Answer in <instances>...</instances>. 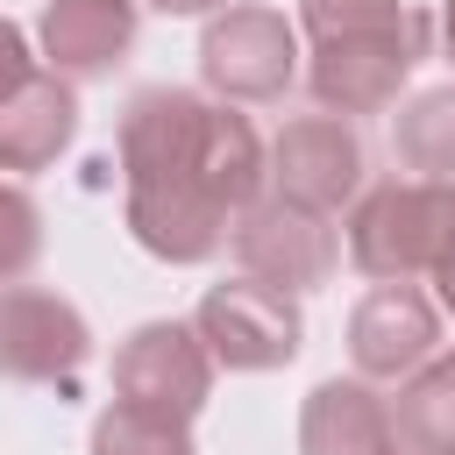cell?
<instances>
[{"label": "cell", "mask_w": 455, "mask_h": 455, "mask_svg": "<svg viewBox=\"0 0 455 455\" xmlns=\"http://www.w3.org/2000/svg\"><path fill=\"white\" fill-rule=\"evenodd\" d=\"M419 64V21L384 28V36H327L313 43L306 85L320 100V114H384L398 100V85Z\"/></svg>", "instance_id": "cell-8"}, {"label": "cell", "mask_w": 455, "mask_h": 455, "mask_svg": "<svg viewBox=\"0 0 455 455\" xmlns=\"http://www.w3.org/2000/svg\"><path fill=\"white\" fill-rule=\"evenodd\" d=\"M199 78H206L220 100H235V107L284 100L291 78H299V28H291L277 7L235 0V7L206 14V36H199Z\"/></svg>", "instance_id": "cell-2"}, {"label": "cell", "mask_w": 455, "mask_h": 455, "mask_svg": "<svg viewBox=\"0 0 455 455\" xmlns=\"http://www.w3.org/2000/svg\"><path fill=\"white\" fill-rule=\"evenodd\" d=\"M92 455H192V427L114 398V405L92 419Z\"/></svg>", "instance_id": "cell-18"}, {"label": "cell", "mask_w": 455, "mask_h": 455, "mask_svg": "<svg viewBox=\"0 0 455 455\" xmlns=\"http://www.w3.org/2000/svg\"><path fill=\"white\" fill-rule=\"evenodd\" d=\"M192 327L213 348V363H228V370H284L299 355V341H306L299 291H277V284H263L249 270L228 277V284H213L199 299Z\"/></svg>", "instance_id": "cell-5"}, {"label": "cell", "mask_w": 455, "mask_h": 455, "mask_svg": "<svg viewBox=\"0 0 455 455\" xmlns=\"http://www.w3.org/2000/svg\"><path fill=\"white\" fill-rule=\"evenodd\" d=\"M78 135V92L64 71L36 64L21 85L0 92V171H43Z\"/></svg>", "instance_id": "cell-12"}, {"label": "cell", "mask_w": 455, "mask_h": 455, "mask_svg": "<svg viewBox=\"0 0 455 455\" xmlns=\"http://www.w3.org/2000/svg\"><path fill=\"white\" fill-rule=\"evenodd\" d=\"M391 156L419 178H455V78L427 85L398 107L391 121Z\"/></svg>", "instance_id": "cell-17"}, {"label": "cell", "mask_w": 455, "mask_h": 455, "mask_svg": "<svg viewBox=\"0 0 455 455\" xmlns=\"http://www.w3.org/2000/svg\"><path fill=\"white\" fill-rule=\"evenodd\" d=\"M36 43H43L50 71L100 78L135 50V0H50L36 21Z\"/></svg>", "instance_id": "cell-13"}, {"label": "cell", "mask_w": 455, "mask_h": 455, "mask_svg": "<svg viewBox=\"0 0 455 455\" xmlns=\"http://www.w3.org/2000/svg\"><path fill=\"white\" fill-rule=\"evenodd\" d=\"M434 348H441V299H427L412 277H384V284H370L355 299V313H348V363H355V377L398 384Z\"/></svg>", "instance_id": "cell-7"}, {"label": "cell", "mask_w": 455, "mask_h": 455, "mask_svg": "<svg viewBox=\"0 0 455 455\" xmlns=\"http://www.w3.org/2000/svg\"><path fill=\"white\" fill-rule=\"evenodd\" d=\"M156 14H220V7H235V0H149Z\"/></svg>", "instance_id": "cell-23"}, {"label": "cell", "mask_w": 455, "mask_h": 455, "mask_svg": "<svg viewBox=\"0 0 455 455\" xmlns=\"http://www.w3.org/2000/svg\"><path fill=\"white\" fill-rule=\"evenodd\" d=\"M199 185L228 206V213H242L249 199H263V185H270V149H263V135H256V121L249 114H235V100H220V107H206V135H199Z\"/></svg>", "instance_id": "cell-15"}, {"label": "cell", "mask_w": 455, "mask_h": 455, "mask_svg": "<svg viewBox=\"0 0 455 455\" xmlns=\"http://www.w3.org/2000/svg\"><path fill=\"white\" fill-rule=\"evenodd\" d=\"M405 21H419L405 0H299V28L313 43H327V36H384V28H405Z\"/></svg>", "instance_id": "cell-19"}, {"label": "cell", "mask_w": 455, "mask_h": 455, "mask_svg": "<svg viewBox=\"0 0 455 455\" xmlns=\"http://www.w3.org/2000/svg\"><path fill=\"white\" fill-rule=\"evenodd\" d=\"M391 434L405 455H455V348H434L412 377H398Z\"/></svg>", "instance_id": "cell-16"}, {"label": "cell", "mask_w": 455, "mask_h": 455, "mask_svg": "<svg viewBox=\"0 0 455 455\" xmlns=\"http://www.w3.org/2000/svg\"><path fill=\"white\" fill-rule=\"evenodd\" d=\"M206 107L199 92L178 85H142L121 114V171L128 178H199V135H206Z\"/></svg>", "instance_id": "cell-11"}, {"label": "cell", "mask_w": 455, "mask_h": 455, "mask_svg": "<svg viewBox=\"0 0 455 455\" xmlns=\"http://www.w3.org/2000/svg\"><path fill=\"white\" fill-rule=\"evenodd\" d=\"M441 43H448V57H455V0H441Z\"/></svg>", "instance_id": "cell-24"}, {"label": "cell", "mask_w": 455, "mask_h": 455, "mask_svg": "<svg viewBox=\"0 0 455 455\" xmlns=\"http://www.w3.org/2000/svg\"><path fill=\"white\" fill-rule=\"evenodd\" d=\"M434 291H441V313L455 320V249H448V256L434 263Z\"/></svg>", "instance_id": "cell-22"}, {"label": "cell", "mask_w": 455, "mask_h": 455, "mask_svg": "<svg viewBox=\"0 0 455 455\" xmlns=\"http://www.w3.org/2000/svg\"><path fill=\"white\" fill-rule=\"evenodd\" d=\"M213 348L199 341L192 320H142L121 348H114V398L164 412V419H199L213 398Z\"/></svg>", "instance_id": "cell-3"}, {"label": "cell", "mask_w": 455, "mask_h": 455, "mask_svg": "<svg viewBox=\"0 0 455 455\" xmlns=\"http://www.w3.org/2000/svg\"><path fill=\"white\" fill-rule=\"evenodd\" d=\"M455 249V178H391L348 213V263L363 277H434Z\"/></svg>", "instance_id": "cell-1"}, {"label": "cell", "mask_w": 455, "mask_h": 455, "mask_svg": "<svg viewBox=\"0 0 455 455\" xmlns=\"http://www.w3.org/2000/svg\"><path fill=\"white\" fill-rule=\"evenodd\" d=\"M391 455H405V448H391Z\"/></svg>", "instance_id": "cell-25"}, {"label": "cell", "mask_w": 455, "mask_h": 455, "mask_svg": "<svg viewBox=\"0 0 455 455\" xmlns=\"http://www.w3.org/2000/svg\"><path fill=\"white\" fill-rule=\"evenodd\" d=\"M391 398L370 391V377H327L299 405V455H391Z\"/></svg>", "instance_id": "cell-14"}, {"label": "cell", "mask_w": 455, "mask_h": 455, "mask_svg": "<svg viewBox=\"0 0 455 455\" xmlns=\"http://www.w3.org/2000/svg\"><path fill=\"white\" fill-rule=\"evenodd\" d=\"M270 185L313 213H334L341 199H355L363 185V135L348 128V114H299L277 128L270 142Z\"/></svg>", "instance_id": "cell-9"}, {"label": "cell", "mask_w": 455, "mask_h": 455, "mask_svg": "<svg viewBox=\"0 0 455 455\" xmlns=\"http://www.w3.org/2000/svg\"><path fill=\"white\" fill-rule=\"evenodd\" d=\"M43 256V206L21 185H0V284H14Z\"/></svg>", "instance_id": "cell-20"}, {"label": "cell", "mask_w": 455, "mask_h": 455, "mask_svg": "<svg viewBox=\"0 0 455 455\" xmlns=\"http://www.w3.org/2000/svg\"><path fill=\"white\" fill-rule=\"evenodd\" d=\"M235 213L199 178H128V235L156 263H206L228 242Z\"/></svg>", "instance_id": "cell-10"}, {"label": "cell", "mask_w": 455, "mask_h": 455, "mask_svg": "<svg viewBox=\"0 0 455 455\" xmlns=\"http://www.w3.org/2000/svg\"><path fill=\"white\" fill-rule=\"evenodd\" d=\"M28 71H36L28 36H21V21H7V14H0V92H7V85H21Z\"/></svg>", "instance_id": "cell-21"}, {"label": "cell", "mask_w": 455, "mask_h": 455, "mask_svg": "<svg viewBox=\"0 0 455 455\" xmlns=\"http://www.w3.org/2000/svg\"><path fill=\"white\" fill-rule=\"evenodd\" d=\"M92 355V327L71 299L43 284H0V377L14 384H71Z\"/></svg>", "instance_id": "cell-6"}, {"label": "cell", "mask_w": 455, "mask_h": 455, "mask_svg": "<svg viewBox=\"0 0 455 455\" xmlns=\"http://www.w3.org/2000/svg\"><path fill=\"white\" fill-rule=\"evenodd\" d=\"M228 242H235V263H242L249 277L277 284V291H320V284L334 277V263H341L334 220L313 213V206H299V199H284V192L249 199V206L235 213Z\"/></svg>", "instance_id": "cell-4"}]
</instances>
